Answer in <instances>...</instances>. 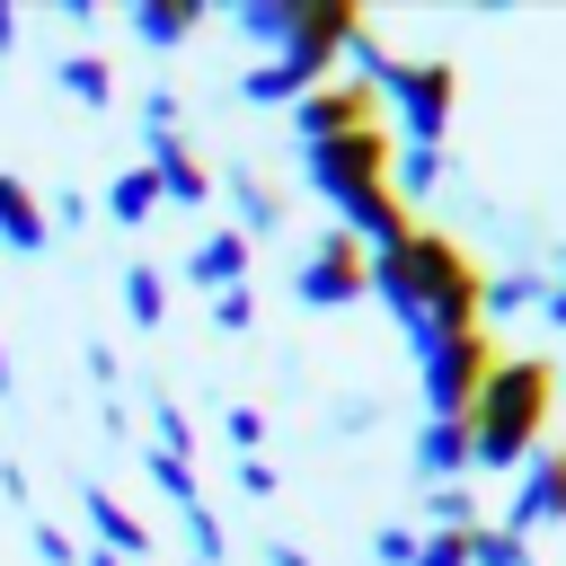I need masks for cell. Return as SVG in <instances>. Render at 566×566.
<instances>
[{"label":"cell","instance_id":"cell-1","mask_svg":"<svg viewBox=\"0 0 566 566\" xmlns=\"http://www.w3.org/2000/svg\"><path fill=\"white\" fill-rule=\"evenodd\" d=\"M371 301L407 327V345H433V336L486 327V318H478V301H486V265H478L451 230L416 221L407 239L371 248Z\"/></svg>","mask_w":566,"mask_h":566},{"label":"cell","instance_id":"cell-2","mask_svg":"<svg viewBox=\"0 0 566 566\" xmlns=\"http://www.w3.org/2000/svg\"><path fill=\"white\" fill-rule=\"evenodd\" d=\"M398 150H389V124H363V133H327V142H301V177L318 186V203L336 212V230H354L363 248H389L416 230V203L398 195Z\"/></svg>","mask_w":566,"mask_h":566},{"label":"cell","instance_id":"cell-3","mask_svg":"<svg viewBox=\"0 0 566 566\" xmlns=\"http://www.w3.org/2000/svg\"><path fill=\"white\" fill-rule=\"evenodd\" d=\"M557 416V363L548 354H495L478 407H469V469H522L548 442Z\"/></svg>","mask_w":566,"mask_h":566},{"label":"cell","instance_id":"cell-4","mask_svg":"<svg viewBox=\"0 0 566 566\" xmlns=\"http://www.w3.org/2000/svg\"><path fill=\"white\" fill-rule=\"evenodd\" d=\"M345 53H354L363 88L380 97V115H398V150H442V133L460 115V62H442V53H389L371 27Z\"/></svg>","mask_w":566,"mask_h":566},{"label":"cell","instance_id":"cell-5","mask_svg":"<svg viewBox=\"0 0 566 566\" xmlns=\"http://www.w3.org/2000/svg\"><path fill=\"white\" fill-rule=\"evenodd\" d=\"M495 336L486 327H460V336H433V345H416V389H424V416H469L478 407V389H486V371H495Z\"/></svg>","mask_w":566,"mask_h":566},{"label":"cell","instance_id":"cell-6","mask_svg":"<svg viewBox=\"0 0 566 566\" xmlns=\"http://www.w3.org/2000/svg\"><path fill=\"white\" fill-rule=\"evenodd\" d=\"M292 292H301V310H345V301H371V248H363L354 230H336V221H327V230L301 248Z\"/></svg>","mask_w":566,"mask_h":566},{"label":"cell","instance_id":"cell-7","mask_svg":"<svg viewBox=\"0 0 566 566\" xmlns=\"http://www.w3.org/2000/svg\"><path fill=\"white\" fill-rule=\"evenodd\" d=\"M363 35V9L354 0H292V35H283V53L274 62H292V80H336V62H345V44Z\"/></svg>","mask_w":566,"mask_h":566},{"label":"cell","instance_id":"cell-8","mask_svg":"<svg viewBox=\"0 0 566 566\" xmlns=\"http://www.w3.org/2000/svg\"><path fill=\"white\" fill-rule=\"evenodd\" d=\"M513 539H531V531H557L566 522V442H539L522 469H513V495H504V513H495Z\"/></svg>","mask_w":566,"mask_h":566},{"label":"cell","instance_id":"cell-9","mask_svg":"<svg viewBox=\"0 0 566 566\" xmlns=\"http://www.w3.org/2000/svg\"><path fill=\"white\" fill-rule=\"evenodd\" d=\"M363 124H389V115H380V97H371L363 80H318V88L292 106V133H301V142H327V133H363Z\"/></svg>","mask_w":566,"mask_h":566},{"label":"cell","instance_id":"cell-10","mask_svg":"<svg viewBox=\"0 0 566 566\" xmlns=\"http://www.w3.org/2000/svg\"><path fill=\"white\" fill-rule=\"evenodd\" d=\"M142 168L159 177V203H186V212H203V203L221 195V186H212V168L186 150V133H150V142H142Z\"/></svg>","mask_w":566,"mask_h":566},{"label":"cell","instance_id":"cell-11","mask_svg":"<svg viewBox=\"0 0 566 566\" xmlns=\"http://www.w3.org/2000/svg\"><path fill=\"white\" fill-rule=\"evenodd\" d=\"M177 274L203 283V292H239V283H248V230H239V221H212V230L177 256Z\"/></svg>","mask_w":566,"mask_h":566},{"label":"cell","instance_id":"cell-12","mask_svg":"<svg viewBox=\"0 0 566 566\" xmlns=\"http://www.w3.org/2000/svg\"><path fill=\"white\" fill-rule=\"evenodd\" d=\"M80 513H88V548H106V557H124V566L159 557V548H150V522H142L133 504H115L106 486H88V495H80Z\"/></svg>","mask_w":566,"mask_h":566},{"label":"cell","instance_id":"cell-13","mask_svg":"<svg viewBox=\"0 0 566 566\" xmlns=\"http://www.w3.org/2000/svg\"><path fill=\"white\" fill-rule=\"evenodd\" d=\"M44 239H53V221H44V195H35L27 177H9V168H0V248L35 256Z\"/></svg>","mask_w":566,"mask_h":566},{"label":"cell","instance_id":"cell-14","mask_svg":"<svg viewBox=\"0 0 566 566\" xmlns=\"http://www.w3.org/2000/svg\"><path fill=\"white\" fill-rule=\"evenodd\" d=\"M212 186L230 195V212H239V230H248V239L283 230V186H274V177H256V168H230V177H212Z\"/></svg>","mask_w":566,"mask_h":566},{"label":"cell","instance_id":"cell-15","mask_svg":"<svg viewBox=\"0 0 566 566\" xmlns=\"http://www.w3.org/2000/svg\"><path fill=\"white\" fill-rule=\"evenodd\" d=\"M416 469H424V486H442V478H478L469 469V416L451 424V416H424V433H416Z\"/></svg>","mask_w":566,"mask_h":566},{"label":"cell","instance_id":"cell-16","mask_svg":"<svg viewBox=\"0 0 566 566\" xmlns=\"http://www.w3.org/2000/svg\"><path fill=\"white\" fill-rule=\"evenodd\" d=\"M106 221H115V230H150V221H159V177H150L142 159L106 177Z\"/></svg>","mask_w":566,"mask_h":566},{"label":"cell","instance_id":"cell-17","mask_svg":"<svg viewBox=\"0 0 566 566\" xmlns=\"http://www.w3.org/2000/svg\"><path fill=\"white\" fill-rule=\"evenodd\" d=\"M539 301H548V274L539 265H504V274H486L478 318H539Z\"/></svg>","mask_w":566,"mask_h":566},{"label":"cell","instance_id":"cell-18","mask_svg":"<svg viewBox=\"0 0 566 566\" xmlns=\"http://www.w3.org/2000/svg\"><path fill=\"white\" fill-rule=\"evenodd\" d=\"M424 531H478L486 522V495H478V478H442V486H424Z\"/></svg>","mask_w":566,"mask_h":566},{"label":"cell","instance_id":"cell-19","mask_svg":"<svg viewBox=\"0 0 566 566\" xmlns=\"http://www.w3.org/2000/svg\"><path fill=\"white\" fill-rule=\"evenodd\" d=\"M203 27V9L195 0H133V35L150 44V53H168V44H186Z\"/></svg>","mask_w":566,"mask_h":566},{"label":"cell","instance_id":"cell-20","mask_svg":"<svg viewBox=\"0 0 566 566\" xmlns=\"http://www.w3.org/2000/svg\"><path fill=\"white\" fill-rule=\"evenodd\" d=\"M53 80H62V97H71V106H97V115L115 106V62H106V53H62V62H53Z\"/></svg>","mask_w":566,"mask_h":566},{"label":"cell","instance_id":"cell-21","mask_svg":"<svg viewBox=\"0 0 566 566\" xmlns=\"http://www.w3.org/2000/svg\"><path fill=\"white\" fill-rule=\"evenodd\" d=\"M230 27H239V44H256V62H274L283 35H292V0H239Z\"/></svg>","mask_w":566,"mask_h":566},{"label":"cell","instance_id":"cell-22","mask_svg":"<svg viewBox=\"0 0 566 566\" xmlns=\"http://www.w3.org/2000/svg\"><path fill=\"white\" fill-rule=\"evenodd\" d=\"M115 292H124V318H133V327H168V274H159L150 256H133Z\"/></svg>","mask_w":566,"mask_h":566},{"label":"cell","instance_id":"cell-23","mask_svg":"<svg viewBox=\"0 0 566 566\" xmlns=\"http://www.w3.org/2000/svg\"><path fill=\"white\" fill-rule=\"evenodd\" d=\"M239 97H248V106H301L310 80H292V62H248V71H239Z\"/></svg>","mask_w":566,"mask_h":566},{"label":"cell","instance_id":"cell-24","mask_svg":"<svg viewBox=\"0 0 566 566\" xmlns=\"http://www.w3.org/2000/svg\"><path fill=\"white\" fill-rule=\"evenodd\" d=\"M150 486L186 513V504H203V478H195V460H177V451H150Z\"/></svg>","mask_w":566,"mask_h":566},{"label":"cell","instance_id":"cell-25","mask_svg":"<svg viewBox=\"0 0 566 566\" xmlns=\"http://www.w3.org/2000/svg\"><path fill=\"white\" fill-rule=\"evenodd\" d=\"M469 566H531V539H513L504 522H478L469 531Z\"/></svg>","mask_w":566,"mask_h":566},{"label":"cell","instance_id":"cell-26","mask_svg":"<svg viewBox=\"0 0 566 566\" xmlns=\"http://www.w3.org/2000/svg\"><path fill=\"white\" fill-rule=\"evenodd\" d=\"M150 433H159L150 451H177V460H195V416H186L177 398H150Z\"/></svg>","mask_w":566,"mask_h":566},{"label":"cell","instance_id":"cell-27","mask_svg":"<svg viewBox=\"0 0 566 566\" xmlns=\"http://www.w3.org/2000/svg\"><path fill=\"white\" fill-rule=\"evenodd\" d=\"M177 522H186V539H195V566H221V557H230V531H221L212 504H186Z\"/></svg>","mask_w":566,"mask_h":566},{"label":"cell","instance_id":"cell-28","mask_svg":"<svg viewBox=\"0 0 566 566\" xmlns=\"http://www.w3.org/2000/svg\"><path fill=\"white\" fill-rule=\"evenodd\" d=\"M221 433H230V451L248 460V451H265V433H274V424H265V407H256V398H239V407H221Z\"/></svg>","mask_w":566,"mask_h":566},{"label":"cell","instance_id":"cell-29","mask_svg":"<svg viewBox=\"0 0 566 566\" xmlns=\"http://www.w3.org/2000/svg\"><path fill=\"white\" fill-rule=\"evenodd\" d=\"M389 177H398V195L416 203V195H424V186H442L451 168H442V150H398V168H389Z\"/></svg>","mask_w":566,"mask_h":566},{"label":"cell","instance_id":"cell-30","mask_svg":"<svg viewBox=\"0 0 566 566\" xmlns=\"http://www.w3.org/2000/svg\"><path fill=\"white\" fill-rule=\"evenodd\" d=\"M416 548H424L416 522H380V531H371V557H380V566H416Z\"/></svg>","mask_w":566,"mask_h":566},{"label":"cell","instance_id":"cell-31","mask_svg":"<svg viewBox=\"0 0 566 566\" xmlns=\"http://www.w3.org/2000/svg\"><path fill=\"white\" fill-rule=\"evenodd\" d=\"M142 133H186V97L177 88H142Z\"/></svg>","mask_w":566,"mask_h":566},{"label":"cell","instance_id":"cell-32","mask_svg":"<svg viewBox=\"0 0 566 566\" xmlns=\"http://www.w3.org/2000/svg\"><path fill=\"white\" fill-rule=\"evenodd\" d=\"M212 327H221V336H248V327H256V292H248V283H239V292H212Z\"/></svg>","mask_w":566,"mask_h":566},{"label":"cell","instance_id":"cell-33","mask_svg":"<svg viewBox=\"0 0 566 566\" xmlns=\"http://www.w3.org/2000/svg\"><path fill=\"white\" fill-rule=\"evenodd\" d=\"M239 495H256V504H274V495H283V469H274L265 451H248V460H239Z\"/></svg>","mask_w":566,"mask_h":566},{"label":"cell","instance_id":"cell-34","mask_svg":"<svg viewBox=\"0 0 566 566\" xmlns=\"http://www.w3.org/2000/svg\"><path fill=\"white\" fill-rule=\"evenodd\" d=\"M27 548H35L44 566H80V539H71V531H53V522H27Z\"/></svg>","mask_w":566,"mask_h":566},{"label":"cell","instance_id":"cell-35","mask_svg":"<svg viewBox=\"0 0 566 566\" xmlns=\"http://www.w3.org/2000/svg\"><path fill=\"white\" fill-rule=\"evenodd\" d=\"M416 566H469V531H424Z\"/></svg>","mask_w":566,"mask_h":566},{"label":"cell","instance_id":"cell-36","mask_svg":"<svg viewBox=\"0 0 566 566\" xmlns=\"http://www.w3.org/2000/svg\"><path fill=\"white\" fill-rule=\"evenodd\" d=\"M44 212H53V221H88V195H80V186H62V195H53Z\"/></svg>","mask_w":566,"mask_h":566},{"label":"cell","instance_id":"cell-37","mask_svg":"<svg viewBox=\"0 0 566 566\" xmlns=\"http://www.w3.org/2000/svg\"><path fill=\"white\" fill-rule=\"evenodd\" d=\"M256 557H265V566H318V557H310V548H292V539H265Z\"/></svg>","mask_w":566,"mask_h":566},{"label":"cell","instance_id":"cell-38","mask_svg":"<svg viewBox=\"0 0 566 566\" xmlns=\"http://www.w3.org/2000/svg\"><path fill=\"white\" fill-rule=\"evenodd\" d=\"M539 318H548V327H566V274L548 283V301H539Z\"/></svg>","mask_w":566,"mask_h":566},{"label":"cell","instance_id":"cell-39","mask_svg":"<svg viewBox=\"0 0 566 566\" xmlns=\"http://www.w3.org/2000/svg\"><path fill=\"white\" fill-rule=\"evenodd\" d=\"M9 44H18V9L0 0V53H9Z\"/></svg>","mask_w":566,"mask_h":566},{"label":"cell","instance_id":"cell-40","mask_svg":"<svg viewBox=\"0 0 566 566\" xmlns=\"http://www.w3.org/2000/svg\"><path fill=\"white\" fill-rule=\"evenodd\" d=\"M9 389H18V363H9V345H0V398H9Z\"/></svg>","mask_w":566,"mask_h":566},{"label":"cell","instance_id":"cell-41","mask_svg":"<svg viewBox=\"0 0 566 566\" xmlns=\"http://www.w3.org/2000/svg\"><path fill=\"white\" fill-rule=\"evenodd\" d=\"M80 566H124V557H106V548H80Z\"/></svg>","mask_w":566,"mask_h":566},{"label":"cell","instance_id":"cell-42","mask_svg":"<svg viewBox=\"0 0 566 566\" xmlns=\"http://www.w3.org/2000/svg\"><path fill=\"white\" fill-rule=\"evenodd\" d=\"M142 566H159V557H142Z\"/></svg>","mask_w":566,"mask_h":566}]
</instances>
